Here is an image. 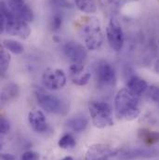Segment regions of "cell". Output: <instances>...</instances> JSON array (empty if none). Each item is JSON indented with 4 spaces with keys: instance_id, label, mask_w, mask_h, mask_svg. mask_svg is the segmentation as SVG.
<instances>
[{
    "instance_id": "6da1fadb",
    "label": "cell",
    "mask_w": 159,
    "mask_h": 160,
    "mask_svg": "<svg viewBox=\"0 0 159 160\" xmlns=\"http://www.w3.org/2000/svg\"><path fill=\"white\" fill-rule=\"evenodd\" d=\"M115 109L118 119H136L141 114L140 96L132 93L127 88H121L115 98Z\"/></svg>"
},
{
    "instance_id": "7a4b0ae2",
    "label": "cell",
    "mask_w": 159,
    "mask_h": 160,
    "mask_svg": "<svg viewBox=\"0 0 159 160\" xmlns=\"http://www.w3.org/2000/svg\"><path fill=\"white\" fill-rule=\"evenodd\" d=\"M81 20L77 28L85 47L88 50L99 49L103 43V36L99 19L89 16L84 17Z\"/></svg>"
},
{
    "instance_id": "3957f363",
    "label": "cell",
    "mask_w": 159,
    "mask_h": 160,
    "mask_svg": "<svg viewBox=\"0 0 159 160\" xmlns=\"http://www.w3.org/2000/svg\"><path fill=\"white\" fill-rule=\"evenodd\" d=\"M4 32L9 36L26 39L31 34V28L28 22L16 17L8 6L1 2V33Z\"/></svg>"
},
{
    "instance_id": "277c9868",
    "label": "cell",
    "mask_w": 159,
    "mask_h": 160,
    "mask_svg": "<svg viewBox=\"0 0 159 160\" xmlns=\"http://www.w3.org/2000/svg\"><path fill=\"white\" fill-rule=\"evenodd\" d=\"M93 125L98 128H105L114 125L113 109L103 102L90 101L87 104Z\"/></svg>"
},
{
    "instance_id": "5b68a950",
    "label": "cell",
    "mask_w": 159,
    "mask_h": 160,
    "mask_svg": "<svg viewBox=\"0 0 159 160\" xmlns=\"http://www.w3.org/2000/svg\"><path fill=\"white\" fill-rule=\"evenodd\" d=\"M118 155L119 152L108 144L95 143L87 150L85 160H117Z\"/></svg>"
},
{
    "instance_id": "8992f818",
    "label": "cell",
    "mask_w": 159,
    "mask_h": 160,
    "mask_svg": "<svg viewBox=\"0 0 159 160\" xmlns=\"http://www.w3.org/2000/svg\"><path fill=\"white\" fill-rule=\"evenodd\" d=\"M106 38L110 47L115 51H120L124 46V32L120 25L118 20L116 17H112L106 27Z\"/></svg>"
},
{
    "instance_id": "52a82bcc",
    "label": "cell",
    "mask_w": 159,
    "mask_h": 160,
    "mask_svg": "<svg viewBox=\"0 0 159 160\" xmlns=\"http://www.w3.org/2000/svg\"><path fill=\"white\" fill-rule=\"evenodd\" d=\"M44 87L51 90H58L62 88L66 84V76L61 69L48 68L42 76Z\"/></svg>"
},
{
    "instance_id": "ba28073f",
    "label": "cell",
    "mask_w": 159,
    "mask_h": 160,
    "mask_svg": "<svg viewBox=\"0 0 159 160\" xmlns=\"http://www.w3.org/2000/svg\"><path fill=\"white\" fill-rule=\"evenodd\" d=\"M96 78L100 85L114 86L117 82V74L114 67L106 61H100L95 66Z\"/></svg>"
},
{
    "instance_id": "9c48e42d",
    "label": "cell",
    "mask_w": 159,
    "mask_h": 160,
    "mask_svg": "<svg viewBox=\"0 0 159 160\" xmlns=\"http://www.w3.org/2000/svg\"><path fill=\"white\" fill-rule=\"evenodd\" d=\"M7 6L11 12L19 19L26 22L34 20V12L24 0H9Z\"/></svg>"
},
{
    "instance_id": "30bf717a",
    "label": "cell",
    "mask_w": 159,
    "mask_h": 160,
    "mask_svg": "<svg viewBox=\"0 0 159 160\" xmlns=\"http://www.w3.org/2000/svg\"><path fill=\"white\" fill-rule=\"evenodd\" d=\"M37 99L39 106L47 113L57 114L62 111V102L55 96L44 92H37Z\"/></svg>"
},
{
    "instance_id": "8fae6325",
    "label": "cell",
    "mask_w": 159,
    "mask_h": 160,
    "mask_svg": "<svg viewBox=\"0 0 159 160\" xmlns=\"http://www.w3.org/2000/svg\"><path fill=\"white\" fill-rule=\"evenodd\" d=\"M64 55L73 62H83L87 57V48L77 42H67L63 46Z\"/></svg>"
},
{
    "instance_id": "7c38bea8",
    "label": "cell",
    "mask_w": 159,
    "mask_h": 160,
    "mask_svg": "<svg viewBox=\"0 0 159 160\" xmlns=\"http://www.w3.org/2000/svg\"><path fill=\"white\" fill-rule=\"evenodd\" d=\"M28 122L33 128L37 133H43L47 130L48 125L44 113L40 110H33L28 115Z\"/></svg>"
},
{
    "instance_id": "4fadbf2b",
    "label": "cell",
    "mask_w": 159,
    "mask_h": 160,
    "mask_svg": "<svg viewBox=\"0 0 159 160\" xmlns=\"http://www.w3.org/2000/svg\"><path fill=\"white\" fill-rule=\"evenodd\" d=\"M158 156V151L154 149H145V148H137L119 153V160H130L138 158H153Z\"/></svg>"
},
{
    "instance_id": "5bb4252c",
    "label": "cell",
    "mask_w": 159,
    "mask_h": 160,
    "mask_svg": "<svg viewBox=\"0 0 159 160\" xmlns=\"http://www.w3.org/2000/svg\"><path fill=\"white\" fill-rule=\"evenodd\" d=\"M127 88L135 95L141 96L147 91L149 86L144 79L141 78L138 76H132L127 82Z\"/></svg>"
},
{
    "instance_id": "9a60e30c",
    "label": "cell",
    "mask_w": 159,
    "mask_h": 160,
    "mask_svg": "<svg viewBox=\"0 0 159 160\" xmlns=\"http://www.w3.org/2000/svg\"><path fill=\"white\" fill-rule=\"evenodd\" d=\"M139 138L147 144H155L159 142V132L148 128H141L138 132Z\"/></svg>"
},
{
    "instance_id": "2e32d148",
    "label": "cell",
    "mask_w": 159,
    "mask_h": 160,
    "mask_svg": "<svg viewBox=\"0 0 159 160\" xmlns=\"http://www.w3.org/2000/svg\"><path fill=\"white\" fill-rule=\"evenodd\" d=\"M88 121L85 117H77L68 120L67 126L76 132H82L87 127Z\"/></svg>"
},
{
    "instance_id": "e0dca14e",
    "label": "cell",
    "mask_w": 159,
    "mask_h": 160,
    "mask_svg": "<svg viewBox=\"0 0 159 160\" xmlns=\"http://www.w3.org/2000/svg\"><path fill=\"white\" fill-rule=\"evenodd\" d=\"M75 3L77 8L84 13L91 14L96 12L97 10V5L95 0H75Z\"/></svg>"
},
{
    "instance_id": "ac0fdd59",
    "label": "cell",
    "mask_w": 159,
    "mask_h": 160,
    "mask_svg": "<svg viewBox=\"0 0 159 160\" xmlns=\"http://www.w3.org/2000/svg\"><path fill=\"white\" fill-rule=\"evenodd\" d=\"M2 46L9 52L13 54H22L24 51V48L19 41L12 39H4Z\"/></svg>"
},
{
    "instance_id": "d6986e66",
    "label": "cell",
    "mask_w": 159,
    "mask_h": 160,
    "mask_svg": "<svg viewBox=\"0 0 159 160\" xmlns=\"http://www.w3.org/2000/svg\"><path fill=\"white\" fill-rule=\"evenodd\" d=\"M100 2L102 8L105 11L109 12L112 15V17H114L113 13H117L119 10L120 7L123 5L120 0H100Z\"/></svg>"
},
{
    "instance_id": "ffe728a7",
    "label": "cell",
    "mask_w": 159,
    "mask_h": 160,
    "mask_svg": "<svg viewBox=\"0 0 159 160\" xmlns=\"http://www.w3.org/2000/svg\"><path fill=\"white\" fill-rule=\"evenodd\" d=\"M11 61V57L9 51H7L3 46L1 47L0 51V70L2 74H5L9 67V63Z\"/></svg>"
},
{
    "instance_id": "44dd1931",
    "label": "cell",
    "mask_w": 159,
    "mask_h": 160,
    "mask_svg": "<svg viewBox=\"0 0 159 160\" xmlns=\"http://www.w3.org/2000/svg\"><path fill=\"white\" fill-rule=\"evenodd\" d=\"M58 145L62 149H70L77 145V142L71 134H65L59 140Z\"/></svg>"
},
{
    "instance_id": "7402d4cb",
    "label": "cell",
    "mask_w": 159,
    "mask_h": 160,
    "mask_svg": "<svg viewBox=\"0 0 159 160\" xmlns=\"http://www.w3.org/2000/svg\"><path fill=\"white\" fill-rule=\"evenodd\" d=\"M19 93V88L16 85L14 84H10L3 92L2 94V100L7 99H10V98H14L18 95Z\"/></svg>"
},
{
    "instance_id": "603a6c76",
    "label": "cell",
    "mask_w": 159,
    "mask_h": 160,
    "mask_svg": "<svg viewBox=\"0 0 159 160\" xmlns=\"http://www.w3.org/2000/svg\"><path fill=\"white\" fill-rule=\"evenodd\" d=\"M90 78H91V74L87 72L83 75H78L77 77H73L72 78V81L74 84L77 85V86H85L88 83V81L90 80Z\"/></svg>"
},
{
    "instance_id": "cb8c5ba5",
    "label": "cell",
    "mask_w": 159,
    "mask_h": 160,
    "mask_svg": "<svg viewBox=\"0 0 159 160\" xmlns=\"http://www.w3.org/2000/svg\"><path fill=\"white\" fill-rule=\"evenodd\" d=\"M147 95L155 102L159 103V87L158 86H150L147 89Z\"/></svg>"
},
{
    "instance_id": "d4e9b609",
    "label": "cell",
    "mask_w": 159,
    "mask_h": 160,
    "mask_svg": "<svg viewBox=\"0 0 159 160\" xmlns=\"http://www.w3.org/2000/svg\"><path fill=\"white\" fill-rule=\"evenodd\" d=\"M49 4L52 7L61 8H72V4L68 0H49Z\"/></svg>"
},
{
    "instance_id": "484cf974",
    "label": "cell",
    "mask_w": 159,
    "mask_h": 160,
    "mask_svg": "<svg viewBox=\"0 0 159 160\" xmlns=\"http://www.w3.org/2000/svg\"><path fill=\"white\" fill-rule=\"evenodd\" d=\"M62 24V19L60 15L56 14L51 19V29L55 32L59 31Z\"/></svg>"
},
{
    "instance_id": "4316f807",
    "label": "cell",
    "mask_w": 159,
    "mask_h": 160,
    "mask_svg": "<svg viewBox=\"0 0 159 160\" xmlns=\"http://www.w3.org/2000/svg\"><path fill=\"white\" fill-rule=\"evenodd\" d=\"M84 70V64L83 62H77V63H73L70 67V73L73 77H77L82 73Z\"/></svg>"
},
{
    "instance_id": "83f0119b",
    "label": "cell",
    "mask_w": 159,
    "mask_h": 160,
    "mask_svg": "<svg viewBox=\"0 0 159 160\" xmlns=\"http://www.w3.org/2000/svg\"><path fill=\"white\" fill-rule=\"evenodd\" d=\"M10 129V124L7 120L5 118H1V121H0V132L1 134H6L9 131Z\"/></svg>"
},
{
    "instance_id": "f1b7e54d",
    "label": "cell",
    "mask_w": 159,
    "mask_h": 160,
    "mask_svg": "<svg viewBox=\"0 0 159 160\" xmlns=\"http://www.w3.org/2000/svg\"><path fill=\"white\" fill-rule=\"evenodd\" d=\"M22 160H39V155L33 151H27L22 154Z\"/></svg>"
},
{
    "instance_id": "f546056e",
    "label": "cell",
    "mask_w": 159,
    "mask_h": 160,
    "mask_svg": "<svg viewBox=\"0 0 159 160\" xmlns=\"http://www.w3.org/2000/svg\"><path fill=\"white\" fill-rule=\"evenodd\" d=\"M2 160H15V157L10 154H2L1 155Z\"/></svg>"
},
{
    "instance_id": "4dcf8cb0",
    "label": "cell",
    "mask_w": 159,
    "mask_h": 160,
    "mask_svg": "<svg viewBox=\"0 0 159 160\" xmlns=\"http://www.w3.org/2000/svg\"><path fill=\"white\" fill-rule=\"evenodd\" d=\"M155 71L159 74V60H157L156 62H155Z\"/></svg>"
},
{
    "instance_id": "1f68e13d",
    "label": "cell",
    "mask_w": 159,
    "mask_h": 160,
    "mask_svg": "<svg viewBox=\"0 0 159 160\" xmlns=\"http://www.w3.org/2000/svg\"><path fill=\"white\" fill-rule=\"evenodd\" d=\"M122 2V4H125L127 2H131V1H137V0H120Z\"/></svg>"
},
{
    "instance_id": "d6a6232c",
    "label": "cell",
    "mask_w": 159,
    "mask_h": 160,
    "mask_svg": "<svg viewBox=\"0 0 159 160\" xmlns=\"http://www.w3.org/2000/svg\"><path fill=\"white\" fill-rule=\"evenodd\" d=\"M62 160H74L73 159V158H71V157H66V158H64Z\"/></svg>"
}]
</instances>
